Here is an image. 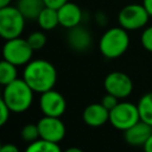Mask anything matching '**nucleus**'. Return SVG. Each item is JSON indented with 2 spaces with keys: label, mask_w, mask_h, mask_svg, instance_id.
Returning a JSON list of instances; mask_svg holds the SVG:
<instances>
[{
  "label": "nucleus",
  "mask_w": 152,
  "mask_h": 152,
  "mask_svg": "<svg viewBox=\"0 0 152 152\" xmlns=\"http://www.w3.org/2000/svg\"><path fill=\"white\" fill-rule=\"evenodd\" d=\"M24 81L34 93H45L53 89L57 82V70L52 63L45 59H33L28 62L23 71Z\"/></svg>",
  "instance_id": "f257e3e1"
},
{
  "label": "nucleus",
  "mask_w": 152,
  "mask_h": 152,
  "mask_svg": "<svg viewBox=\"0 0 152 152\" xmlns=\"http://www.w3.org/2000/svg\"><path fill=\"white\" fill-rule=\"evenodd\" d=\"M33 89L24 81V78H17L4 86L1 100L8 106L12 113H24L33 102Z\"/></svg>",
  "instance_id": "f03ea898"
},
{
  "label": "nucleus",
  "mask_w": 152,
  "mask_h": 152,
  "mask_svg": "<svg viewBox=\"0 0 152 152\" xmlns=\"http://www.w3.org/2000/svg\"><path fill=\"white\" fill-rule=\"evenodd\" d=\"M129 46V36L124 27L115 26L108 28L99 40V50L101 55L108 59L121 57Z\"/></svg>",
  "instance_id": "7ed1b4c3"
},
{
  "label": "nucleus",
  "mask_w": 152,
  "mask_h": 152,
  "mask_svg": "<svg viewBox=\"0 0 152 152\" xmlns=\"http://www.w3.org/2000/svg\"><path fill=\"white\" fill-rule=\"evenodd\" d=\"M26 18L17 6H6L0 8V36L5 39L20 37L25 28Z\"/></svg>",
  "instance_id": "20e7f679"
},
{
  "label": "nucleus",
  "mask_w": 152,
  "mask_h": 152,
  "mask_svg": "<svg viewBox=\"0 0 152 152\" xmlns=\"http://www.w3.org/2000/svg\"><path fill=\"white\" fill-rule=\"evenodd\" d=\"M33 51L34 50L28 44L27 39L17 37L5 42L2 48V57L10 63L17 66H21L32 61Z\"/></svg>",
  "instance_id": "39448f33"
},
{
  "label": "nucleus",
  "mask_w": 152,
  "mask_h": 152,
  "mask_svg": "<svg viewBox=\"0 0 152 152\" xmlns=\"http://www.w3.org/2000/svg\"><path fill=\"white\" fill-rule=\"evenodd\" d=\"M138 121H140L139 109L138 106L132 102H119L113 109L109 110V122L119 131L125 132Z\"/></svg>",
  "instance_id": "423d86ee"
},
{
  "label": "nucleus",
  "mask_w": 152,
  "mask_h": 152,
  "mask_svg": "<svg viewBox=\"0 0 152 152\" xmlns=\"http://www.w3.org/2000/svg\"><path fill=\"white\" fill-rule=\"evenodd\" d=\"M150 14L141 4H128L124 6L118 14V23L127 31L142 28L148 23Z\"/></svg>",
  "instance_id": "0eeeda50"
},
{
  "label": "nucleus",
  "mask_w": 152,
  "mask_h": 152,
  "mask_svg": "<svg viewBox=\"0 0 152 152\" xmlns=\"http://www.w3.org/2000/svg\"><path fill=\"white\" fill-rule=\"evenodd\" d=\"M103 87L106 93L112 94L120 99L128 97L133 91V81L132 78L122 71H112L109 72L103 81Z\"/></svg>",
  "instance_id": "6e6552de"
},
{
  "label": "nucleus",
  "mask_w": 152,
  "mask_h": 152,
  "mask_svg": "<svg viewBox=\"0 0 152 152\" xmlns=\"http://www.w3.org/2000/svg\"><path fill=\"white\" fill-rule=\"evenodd\" d=\"M37 125H38L40 139L58 144L65 137L66 128H65L64 122L61 120V118L44 115L37 122Z\"/></svg>",
  "instance_id": "1a4fd4ad"
},
{
  "label": "nucleus",
  "mask_w": 152,
  "mask_h": 152,
  "mask_svg": "<svg viewBox=\"0 0 152 152\" xmlns=\"http://www.w3.org/2000/svg\"><path fill=\"white\" fill-rule=\"evenodd\" d=\"M39 107L44 115L61 118L66 110V100L57 90H48L40 94Z\"/></svg>",
  "instance_id": "9d476101"
},
{
  "label": "nucleus",
  "mask_w": 152,
  "mask_h": 152,
  "mask_svg": "<svg viewBox=\"0 0 152 152\" xmlns=\"http://www.w3.org/2000/svg\"><path fill=\"white\" fill-rule=\"evenodd\" d=\"M66 40H68L69 46L72 50L77 52H83V51H87L91 46L93 37L88 28L81 25H77L72 28H69Z\"/></svg>",
  "instance_id": "9b49d317"
},
{
  "label": "nucleus",
  "mask_w": 152,
  "mask_h": 152,
  "mask_svg": "<svg viewBox=\"0 0 152 152\" xmlns=\"http://www.w3.org/2000/svg\"><path fill=\"white\" fill-rule=\"evenodd\" d=\"M57 11H58L59 25L63 26L64 28L69 30L77 25H81V21L83 18V12L77 4L68 1L62 7H59Z\"/></svg>",
  "instance_id": "f8f14e48"
},
{
  "label": "nucleus",
  "mask_w": 152,
  "mask_h": 152,
  "mask_svg": "<svg viewBox=\"0 0 152 152\" xmlns=\"http://www.w3.org/2000/svg\"><path fill=\"white\" fill-rule=\"evenodd\" d=\"M83 122L90 127H101L107 121H109V110L100 103L88 104L82 113Z\"/></svg>",
  "instance_id": "ddd939ff"
},
{
  "label": "nucleus",
  "mask_w": 152,
  "mask_h": 152,
  "mask_svg": "<svg viewBox=\"0 0 152 152\" xmlns=\"http://www.w3.org/2000/svg\"><path fill=\"white\" fill-rule=\"evenodd\" d=\"M151 134H152V127L148 124L140 120L124 132V138L128 145L135 147H140V146L142 147L144 144L147 141V139L151 137Z\"/></svg>",
  "instance_id": "4468645a"
},
{
  "label": "nucleus",
  "mask_w": 152,
  "mask_h": 152,
  "mask_svg": "<svg viewBox=\"0 0 152 152\" xmlns=\"http://www.w3.org/2000/svg\"><path fill=\"white\" fill-rule=\"evenodd\" d=\"M17 7L26 20H37L42 10L45 7L44 0H18Z\"/></svg>",
  "instance_id": "2eb2a0df"
},
{
  "label": "nucleus",
  "mask_w": 152,
  "mask_h": 152,
  "mask_svg": "<svg viewBox=\"0 0 152 152\" xmlns=\"http://www.w3.org/2000/svg\"><path fill=\"white\" fill-rule=\"evenodd\" d=\"M37 23L39 27L44 31H51L56 28L59 25V19H58V11L52 7L45 6L40 14L37 18Z\"/></svg>",
  "instance_id": "dca6fc26"
},
{
  "label": "nucleus",
  "mask_w": 152,
  "mask_h": 152,
  "mask_svg": "<svg viewBox=\"0 0 152 152\" xmlns=\"http://www.w3.org/2000/svg\"><path fill=\"white\" fill-rule=\"evenodd\" d=\"M140 120L152 127V91L144 94L137 103Z\"/></svg>",
  "instance_id": "f3484780"
},
{
  "label": "nucleus",
  "mask_w": 152,
  "mask_h": 152,
  "mask_svg": "<svg viewBox=\"0 0 152 152\" xmlns=\"http://www.w3.org/2000/svg\"><path fill=\"white\" fill-rule=\"evenodd\" d=\"M24 152H63L57 142L48 141L44 139H38L33 142H30Z\"/></svg>",
  "instance_id": "a211bd4d"
},
{
  "label": "nucleus",
  "mask_w": 152,
  "mask_h": 152,
  "mask_svg": "<svg viewBox=\"0 0 152 152\" xmlns=\"http://www.w3.org/2000/svg\"><path fill=\"white\" fill-rule=\"evenodd\" d=\"M18 78V71L17 65L2 59L0 63V83L2 86H6Z\"/></svg>",
  "instance_id": "6ab92c4d"
},
{
  "label": "nucleus",
  "mask_w": 152,
  "mask_h": 152,
  "mask_svg": "<svg viewBox=\"0 0 152 152\" xmlns=\"http://www.w3.org/2000/svg\"><path fill=\"white\" fill-rule=\"evenodd\" d=\"M21 139L26 142H33L36 140H38L40 138L39 135V129H38V125L37 124H26L20 132Z\"/></svg>",
  "instance_id": "aec40b11"
},
{
  "label": "nucleus",
  "mask_w": 152,
  "mask_h": 152,
  "mask_svg": "<svg viewBox=\"0 0 152 152\" xmlns=\"http://www.w3.org/2000/svg\"><path fill=\"white\" fill-rule=\"evenodd\" d=\"M26 39H27L28 44L31 45V48H32L34 51L42 50V49L45 46L46 40H48L46 34H45L43 31H33V32H31V33L28 34V37H27Z\"/></svg>",
  "instance_id": "412c9836"
},
{
  "label": "nucleus",
  "mask_w": 152,
  "mask_h": 152,
  "mask_svg": "<svg viewBox=\"0 0 152 152\" xmlns=\"http://www.w3.org/2000/svg\"><path fill=\"white\" fill-rule=\"evenodd\" d=\"M140 42H141L142 48L146 51L152 52V25L151 26H147L142 31L141 37H140Z\"/></svg>",
  "instance_id": "4be33fe9"
},
{
  "label": "nucleus",
  "mask_w": 152,
  "mask_h": 152,
  "mask_svg": "<svg viewBox=\"0 0 152 152\" xmlns=\"http://www.w3.org/2000/svg\"><path fill=\"white\" fill-rule=\"evenodd\" d=\"M101 103H102L108 110H110V109H113V108L119 103V99H118L116 96H114V95L107 93V94L101 99Z\"/></svg>",
  "instance_id": "5701e85b"
},
{
  "label": "nucleus",
  "mask_w": 152,
  "mask_h": 152,
  "mask_svg": "<svg viewBox=\"0 0 152 152\" xmlns=\"http://www.w3.org/2000/svg\"><path fill=\"white\" fill-rule=\"evenodd\" d=\"M0 110H1V114H0V125L4 126V125L8 121L12 110L8 108V106H7L2 100L0 101Z\"/></svg>",
  "instance_id": "b1692460"
},
{
  "label": "nucleus",
  "mask_w": 152,
  "mask_h": 152,
  "mask_svg": "<svg viewBox=\"0 0 152 152\" xmlns=\"http://www.w3.org/2000/svg\"><path fill=\"white\" fill-rule=\"evenodd\" d=\"M69 0H44V4L45 6L48 7H52V8H56L58 10L59 7H62L64 4H66Z\"/></svg>",
  "instance_id": "393cba45"
},
{
  "label": "nucleus",
  "mask_w": 152,
  "mask_h": 152,
  "mask_svg": "<svg viewBox=\"0 0 152 152\" xmlns=\"http://www.w3.org/2000/svg\"><path fill=\"white\" fill-rule=\"evenodd\" d=\"M0 152H20L18 146H15L14 144H4L0 147Z\"/></svg>",
  "instance_id": "a878e982"
},
{
  "label": "nucleus",
  "mask_w": 152,
  "mask_h": 152,
  "mask_svg": "<svg viewBox=\"0 0 152 152\" xmlns=\"http://www.w3.org/2000/svg\"><path fill=\"white\" fill-rule=\"evenodd\" d=\"M142 148H144V152H152V134H151V137L147 139V141L144 144Z\"/></svg>",
  "instance_id": "bb28decb"
},
{
  "label": "nucleus",
  "mask_w": 152,
  "mask_h": 152,
  "mask_svg": "<svg viewBox=\"0 0 152 152\" xmlns=\"http://www.w3.org/2000/svg\"><path fill=\"white\" fill-rule=\"evenodd\" d=\"M142 5L145 6L150 17H152V0H142Z\"/></svg>",
  "instance_id": "cd10ccee"
},
{
  "label": "nucleus",
  "mask_w": 152,
  "mask_h": 152,
  "mask_svg": "<svg viewBox=\"0 0 152 152\" xmlns=\"http://www.w3.org/2000/svg\"><path fill=\"white\" fill-rule=\"evenodd\" d=\"M63 152H83V150H81L80 147H75V146H72V147L66 148V150L63 151Z\"/></svg>",
  "instance_id": "c85d7f7f"
},
{
  "label": "nucleus",
  "mask_w": 152,
  "mask_h": 152,
  "mask_svg": "<svg viewBox=\"0 0 152 152\" xmlns=\"http://www.w3.org/2000/svg\"><path fill=\"white\" fill-rule=\"evenodd\" d=\"M11 2H12V0H0V8H1V7L10 6Z\"/></svg>",
  "instance_id": "c756f323"
}]
</instances>
